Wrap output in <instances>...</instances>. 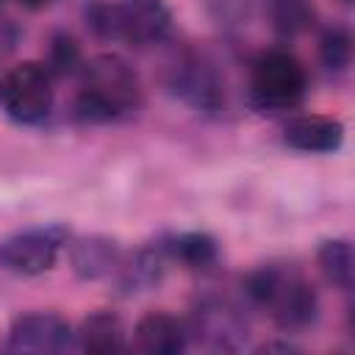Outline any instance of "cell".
Here are the masks:
<instances>
[{
    "label": "cell",
    "mask_w": 355,
    "mask_h": 355,
    "mask_svg": "<svg viewBox=\"0 0 355 355\" xmlns=\"http://www.w3.org/2000/svg\"><path fill=\"white\" fill-rule=\"evenodd\" d=\"M141 103V83L133 67L119 55H97L83 67V86L75 100V116L89 125L114 122Z\"/></svg>",
    "instance_id": "1"
},
{
    "label": "cell",
    "mask_w": 355,
    "mask_h": 355,
    "mask_svg": "<svg viewBox=\"0 0 355 355\" xmlns=\"http://www.w3.org/2000/svg\"><path fill=\"white\" fill-rule=\"evenodd\" d=\"M250 300L269 311L277 327L302 330L319 313V297L311 283L286 266H261L244 283Z\"/></svg>",
    "instance_id": "2"
},
{
    "label": "cell",
    "mask_w": 355,
    "mask_h": 355,
    "mask_svg": "<svg viewBox=\"0 0 355 355\" xmlns=\"http://www.w3.org/2000/svg\"><path fill=\"white\" fill-rule=\"evenodd\" d=\"M0 94L11 119L19 125H39L53 111V72L39 61L17 64L6 75Z\"/></svg>",
    "instance_id": "3"
},
{
    "label": "cell",
    "mask_w": 355,
    "mask_h": 355,
    "mask_svg": "<svg viewBox=\"0 0 355 355\" xmlns=\"http://www.w3.org/2000/svg\"><path fill=\"white\" fill-rule=\"evenodd\" d=\"M250 89L263 108H288L302 100L308 89L305 67L286 50H269L252 64Z\"/></svg>",
    "instance_id": "4"
},
{
    "label": "cell",
    "mask_w": 355,
    "mask_h": 355,
    "mask_svg": "<svg viewBox=\"0 0 355 355\" xmlns=\"http://www.w3.org/2000/svg\"><path fill=\"white\" fill-rule=\"evenodd\" d=\"M67 233L61 227H28L0 239V266L6 272L33 277L50 272L61 252Z\"/></svg>",
    "instance_id": "5"
},
{
    "label": "cell",
    "mask_w": 355,
    "mask_h": 355,
    "mask_svg": "<svg viewBox=\"0 0 355 355\" xmlns=\"http://www.w3.org/2000/svg\"><path fill=\"white\" fill-rule=\"evenodd\" d=\"M172 25L169 8L161 0H122L111 3V39H122L136 47L155 44Z\"/></svg>",
    "instance_id": "6"
},
{
    "label": "cell",
    "mask_w": 355,
    "mask_h": 355,
    "mask_svg": "<svg viewBox=\"0 0 355 355\" xmlns=\"http://www.w3.org/2000/svg\"><path fill=\"white\" fill-rule=\"evenodd\" d=\"M72 344V327L58 316L47 311H31L19 313L8 327L6 347L11 352H64Z\"/></svg>",
    "instance_id": "7"
},
{
    "label": "cell",
    "mask_w": 355,
    "mask_h": 355,
    "mask_svg": "<svg viewBox=\"0 0 355 355\" xmlns=\"http://www.w3.org/2000/svg\"><path fill=\"white\" fill-rule=\"evenodd\" d=\"M283 141L300 153H333L344 141V125L324 114H305L283 128Z\"/></svg>",
    "instance_id": "8"
},
{
    "label": "cell",
    "mask_w": 355,
    "mask_h": 355,
    "mask_svg": "<svg viewBox=\"0 0 355 355\" xmlns=\"http://www.w3.org/2000/svg\"><path fill=\"white\" fill-rule=\"evenodd\" d=\"M194 333H202V341L216 349H236L247 338V324L227 302H205L194 313Z\"/></svg>",
    "instance_id": "9"
},
{
    "label": "cell",
    "mask_w": 355,
    "mask_h": 355,
    "mask_svg": "<svg viewBox=\"0 0 355 355\" xmlns=\"http://www.w3.org/2000/svg\"><path fill=\"white\" fill-rule=\"evenodd\" d=\"M133 338H136V347L147 355H178L186 349L189 333L183 322H178L175 316L164 311H150L136 322Z\"/></svg>",
    "instance_id": "10"
},
{
    "label": "cell",
    "mask_w": 355,
    "mask_h": 355,
    "mask_svg": "<svg viewBox=\"0 0 355 355\" xmlns=\"http://www.w3.org/2000/svg\"><path fill=\"white\" fill-rule=\"evenodd\" d=\"M69 263L83 280L105 277L119 266V244L108 236H80L69 244Z\"/></svg>",
    "instance_id": "11"
},
{
    "label": "cell",
    "mask_w": 355,
    "mask_h": 355,
    "mask_svg": "<svg viewBox=\"0 0 355 355\" xmlns=\"http://www.w3.org/2000/svg\"><path fill=\"white\" fill-rule=\"evenodd\" d=\"M175 92L191 103L194 108H202V111H214L219 103H222V89H219V80L214 78V72L197 61L191 64H183L180 69H175V80H172Z\"/></svg>",
    "instance_id": "12"
},
{
    "label": "cell",
    "mask_w": 355,
    "mask_h": 355,
    "mask_svg": "<svg viewBox=\"0 0 355 355\" xmlns=\"http://www.w3.org/2000/svg\"><path fill=\"white\" fill-rule=\"evenodd\" d=\"M78 338H80V347L86 352H94V355L119 352V349H125V324L116 313L97 311V313L83 319Z\"/></svg>",
    "instance_id": "13"
},
{
    "label": "cell",
    "mask_w": 355,
    "mask_h": 355,
    "mask_svg": "<svg viewBox=\"0 0 355 355\" xmlns=\"http://www.w3.org/2000/svg\"><path fill=\"white\" fill-rule=\"evenodd\" d=\"M322 275L341 291H349L355 283V252L347 239H330L316 252Z\"/></svg>",
    "instance_id": "14"
},
{
    "label": "cell",
    "mask_w": 355,
    "mask_h": 355,
    "mask_svg": "<svg viewBox=\"0 0 355 355\" xmlns=\"http://www.w3.org/2000/svg\"><path fill=\"white\" fill-rule=\"evenodd\" d=\"M164 250L172 258H178L180 263H186L189 269H205V266H211L216 261V241H214V236L200 233V230L172 236Z\"/></svg>",
    "instance_id": "15"
},
{
    "label": "cell",
    "mask_w": 355,
    "mask_h": 355,
    "mask_svg": "<svg viewBox=\"0 0 355 355\" xmlns=\"http://www.w3.org/2000/svg\"><path fill=\"white\" fill-rule=\"evenodd\" d=\"M319 58L327 69H344L352 58V36L347 28H330L324 31L322 42H319Z\"/></svg>",
    "instance_id": "16"
},
{
    "label": "cell",
    "mask_w": 355,
    "mask_h": 355,
    "mask_svg": "<svg viewBox=\"0 0 355 355\" xmlns=\"http://www.w3.org/2000/svg\"><path fill=\"white\" fill-rule=\"evenodd\" d=\"M272 17L280 33H300L311 25L313 8L308 6V0H275Z\"/></svg>",
    "instance_id": "17"
},
{
    "label": "cell",
    "mask_w": 355,
    "mask_h": 355,
    "mask_svg": "<svg viewBox=\"0 0 355 355\" xmlns=\"http://www.w3.org/2000/svg\"><path fill=\"white\" fill-rule=\"evenodd\" d=\"M80 64V47L75 44L72 36L67 33H55L53 42H50V64L47 69H55V72H72L75 67Z\"/></svg>",
    "instance_id": "18"
},
{
    "label": "cell",
    "mask_w": 355,
    "mask_h": 355,
    "mask_svg": "<svg viewBox=\"0 0 355 355\" xmlns=\"http://www.w3.org/2000/svg\"><path fill=\"white\" fill-rule=\"evenodd\" d=\"M22 6H28V8H42V6H47L50 0H19Z\"/></svg>",
    "instance_id": "19"
},
{
    "label": "cell",
    "mask_w": 355,
    "mask_h": 355,
    "mask_svg": "<svg viewBox=\"0 0 355 355\" xmlns=\"http://www.w3.org/2000/svg\"><path fill=\"white\" fill-rule=\"evenodd\" d=\"M3 3H6V0H0V6H3Z\"/></svg>",
    "instance_id": "20"
},
{
    "label": "cell",
    "mask_w": 355,
    "mask_h": 355,
    "mask_svg": "<svg viewBox=\"0 0 355 355\" xmlns=\"http://www.w3.org/2000/svg\"><path fill=\"white\" fill-rule=\"evenodd\" d=\"M344 3H349V0H344Z\"/></svg>",
    "instance_id": "21"
}]
</instances>
